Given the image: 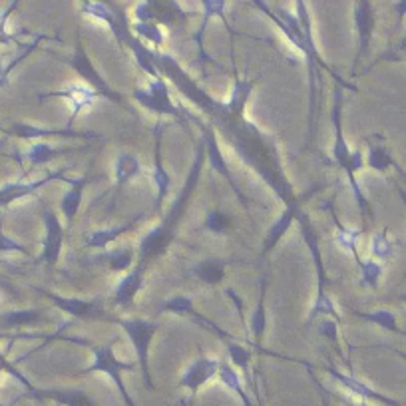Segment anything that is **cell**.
<instances>
[{
	"label": "cell",
	"instance_id": "obj_1",
	"mask_svg": "<svg viewBox=\"0 0 406 406\" xmlns=\"http://www.w3.org/2000/svg\"><path fill=\"white\" fill-rule=\"evenodd\" d=\"M203 152H205V147L201 145L199 150H197V157H196V164H194V168L189 171V177H187V182H185L184 191H182V196L177 197V201H175V205L171 208L170 215L164 219V223L154 229L150 235H145V239L140 243V265H145L147 267V263L152 261L154 257L157 255H161L166 247L170 245V241L173 239V229H175V225H177V219H180V215L184 213L185 210V203H187V199L189 196L194 194V187H196L197 180H199V171H201V164H203Z\"/></svg>",
	"mask_w": 406,
	"mask_h": 406
},
{
	"label": "cell",
	"instance_id": "obj_2",
	"mask_svg": "<svg viewBox=\"0 0 406 406\" xmlns=\"http://www.w3.org/2000/svg\"><path fill=\"white\" fill-rule=\"evenodd\" d=\"M116 321L119 327L124 328L128 333V337L133 342V349L138 353V363L142 367V375H144L145 386L152 391L154 384H152V379H150V370H147V365H150V342L154 339V335L157 333L156 323H150L145 319H112Z\"/></svg>",
	"mask_w": 406,
	"mask_h": 406
},
{
	"label": "cell",
	"instance_id": "obj_3",
	"mask_svg": "<svg viewBox=\"0 0 406 406\" xmlns=\"http://www.w3.org/2000/svg\"><path fill=\"white\" fill-rule=\"evenodd\" d=\"M92 353H94L92 367H88L84 372H104V375H108L110 379L114 380V384L118 386L119 394H122V398L126 400V405L136 406L133 405V400L130 398V393H128L124 380H122V372H124V370H126V372H128V370H133V365H131V363H122V361H118L116 354H114L112 345L94 347Z\"/></svg>",
	"mask_w": 406,
	"mask_h": 406
},
{
	"label": "cell",
	"instance_id": "obj_4",
	"mask_svg": "<svg viewBox=\"0 0 406 406\" xmlns=\"http://www.w3.org/2000/svg\"><path fill=\"white\" fill-rule=\"evenodd\" d=\"M133 98L144 108H147L150 112H154V114H170V116H175V118L182 116L180 110L171 102L170 90H168V84L164 82V78L154 80L147 90H136Z\"/></svg>",
	"mask_w": 406,
	"mask_h": 406
},
{
	"label": "cell",
	"instance_id": "obj_5",
	"mask_svg": "<svg viewBox=\"0 0 406 406\" xmlns=\"http://www.w3.org/2000/svg\"><path fill=\"white\" fill-rule=\"evenodd\" d=\"M219 365L222 363L215 358H199L185 370L184 377L180 380V386H184L189 393L196 394L205 382H210L219 372Z\"/></svg>",
	"mask_w": 406,
	"mask_h": 406
},
{
	"label": "cell",
	"instance_id": "obj_6",
	"mask_svg": "<svg viewBox=\"0 0 406 406\" xmlns=\"http://www.w3.org/2000/svg\"><path fill=\"white\" fill-rule=\"evenodd\" d=\"M354 22H356V30H358V56H356V62H358V60L367 54L368 42H370L372 28H375V13H372L370 2L363 0V2L356 4Z\"/></svg>",
	"mask_w": 406,
	"mask_h": 406
},
{
	"label": "cell",
	"instance_id": "obj_7",
	"mask_svg": "<svg viewBox=\"0 0 406 406\" xmlns=\"http://www.w3.org/2000/svg\"><path fill=\"white\" fill-rule=\"evenodd\" d=\"M203 145H205V152H208V159L211 161V166H213V170L219 171L223 177L229 182V185L233 187L237 191V196L241 197L243 201H245V197L241 196V191H239V187L233 182V177H231V171L227 168V164H225V157H223L222 150H219V145H217V138H215V131L211 126H203Z\"/></svg>",
	"mask_w": 406,
	"mask_h": 406
},
{
	"label": "cell",
	"instance_id": "obj_8",
	"mask_svg": "<svg viewBox=\"0 0 406 406\" xmlns=\"http://www.w3.org/2000/svg\"><path fill=\"white\" fill-rule=\"evenodd\" d=\"M72 66H74V70H78L80 76H84V80L92 86L96 92H102L106 98L118 100V96L108 88L106 80H102V76L96 72V68H94V64L90 62L88 54L82 50V46H78V50H76V58L72 60Z\"/></svg>",
	"mask_w": 406,
	"mask_h": 406
},
{
	"label": "cell",
	"instance_id": "obj_9",
	"mask_svg": "<svg viewBox=\"0 0 406 406\" xmlns=\"http://www.w3.org/2000/svg\"><path fill=\"white\" fill-rule=\"evenodd\" d=\"M341 104H342L341 86H337V90H335V108H333V124H335L337 138H335V145H333V157H335L337 166H341L342 170H347V166H349V161H351L353 154L349 152V145L345 144V138H342Z\"/></svg>",
	"mask_w": 406,
	"mask_h": 406
},
{
	"label": "cell",
	"instance_id": "obj_10",
	"mask_svg": "<svg viewBox=\"0 0 406 406\" xmlns=\"http://www.w3.org/2000/svg\"><path fill=\"white\" fill-rule=\"evenodd\" d=\"M161 133H164V124H159L156 130V161H154V182L157 187V197H156V208L157 211H161V205L168 197L170 191L171 177L170 173L164 168V159H161Z\"/></svg>",
	"mask_w": 406,
	"mask_h": 406
},
{
	"label": "cell",
	"instance_id": "obj_11",
	"mask_svg": "<svg viewBox=\"0 0 406 406\" xmlns=\"http://www.w3.org/2000/svg\"><path fill=\"white\" fill-rule=\"evenodd\" d=\"M328 375H331L333 379L339 380L345 389H349V393L361 396L363 400H377V403H382V405H386V406H400L396 400H393V398H386L384 394L372 391V389L367 386L365 382H361V380L354 379V377H351V375H342V372H339V370H328Z\"/></svg>",
	"mask_w": 406,
	"mask_h": 406
},
{
	"label": "cell",
	"instance_id": "obj_12",
	"mask_svg": "<svg viewBox=\"0 0 406 406\" xmlns=\"http://www.w3.org/2000/svg\"><path fill=\"white\" fill-rule=\"evenodd\" d=\"M60 96H64L66 100L72 104V119H74L82 110L94 106L96 98L100 94L96 92L92 86H88V84H70V86H66L64 90L60 92Z\"/></svg>",
	"mask_w": 406,
	"mask_h": 406
},
{
	"label": "cell",
	"instance_id": "obj_13",
	"mask_svg": "<svg viewBox=\"0 0 406 406\" xmlns=\"http://www.w3.org/2000/svg\"><path fill=\"white\" fill-rule=\"evenodd\" d=\"M144 273L145 265H138L130 275H126L119 281L118 289H116V295H114V301L118 305H130L133 301V297L138 295V291L144 285Z\"/></svg>",
	"mask_w": 406,
	"mask_h": 406
},
{
	"label": "cell",
	"instance_id": "obj_14",
	"mask_svg": "<svg viewBox=\"0 0 406 406\" xmlns=\"http://www.w3.org/2000/svg\"><path fill=\"white\" fill-rule=\"evenodd\" d=\"M159 311H173V313H184V314H191L194 319H196L199 325H208L213 331H217L219 333V337H229L225 331L217 327V325H213L211 321H205L201 314H197L194 311V305H191V299H187V297H173V299H168V301H164L159 305Z\"/></svg>",
	"mask_w": 406,
	"mask_h": 406
},
{
	"label": "cell",
	"instance_id": "obj_15",
	"mask_svg": "<svg viewBox=\"0 0 406 406\" xmlns=\"http://www.w3.org/2000/svg\"><path fill=\"white\" fill-rule=\"evenodd\" d=\"M299 217V211H297V205H293V203H289L287 211L277 219V223L269 229V233H267V239H265V247H263V253H267L269 249H273L277 243H279V239L285 235L289 231V227H291V223L295 222Z\"/></svg>",
	"mask_w": 406,
	"mask_h": 406
},
{
	"label": "cell",
	"instance_id": "obj_16",
	"mask_svg": "<svg viewBox=\"0 0 406 406\" xmlns=\"http://www.w3.org/2000/svg\"><path fill=\"white\" fill-rule=\"evenodd\" d=\"M142 219V215H136L131 222H128L126 225H122V227H114V229H102V231H94L90 235L86 237L88 241V245L90 247H96V249H104L106 245H110L112 241H116L119 235H124V233H128L130 229L136 227V223Z\"/></svg>",
	"mask_w": 406,
	"mask_h": 406
},
{
	"label": "cell",
	"instance_id": "obj_17",
	"mask_svg": "<svg viewBox=\"0 0 406 406\" xmlns=\"http://www.w3.org/2000/svg\"><path fill=\"white\" fill-rule=\"evenodd\" d=\"M54 301L58 303V307H62L74 317H86V319H96V317H104V311L100 307V303L94 301H78V299H60L54 297Z\"/></svg>",
	"mask_w": 406,
	"mask_h": 406
},
{
	"label": "cell",
	"instance_id": "obj_18",
	"mask_svg": "<svg viewBox=\"0 0 406 406\" xmlns=\"http://www.w3.org/2000/svg\"><path fill=\"white\" fill-rule=\"evenodd\" d=\"M142 173V164L140 159L131 154H122L116 159V182H118V189L128 184L130 180L138 177Z\"/></svg>",
	"mask_w": 406,
	"mask_h": 406
},
{
	"label": "cell",
	"instance_id": "obj_19",
	"mask_svg": "<svg viewBox=\"0 0 406 406\" xmlns=\"http://www.w3.org/2000/svg\"><path fill=\"white\" fill-rule=\"evenodd\" d=\"M62 239H64V229L58 223L54 215H48V239H46V249H44V259L56 261L60 249H62Z\"/></svg>",
	"mask_w": 406,
	"mask_h": 406
},
{
	"label": "cell",
	"instance_id": "obj_20",
	"mask_svg": "<svg viewBox=\"0 0 406 406\" xmlns=\"http://www.w3.org/2000/svg\"><path fill=\"white\" fill-rule=\"evenodd\" d=\"M251 92H253V82H249V80H237L235 86H233L231 100H229V104L225 106L227 114L231 118H237V116L243 114V108H245V102H247Z\"/></svg>",
	"mask_w": 406,
	"mask_h": 406
},
{
	"label": "cell",
	"instance_id": "obj_21",
	"mask_svg": "<svg viewBox=\"0 0 406 406\" xmlns=\"http://www.w3.org/2000/svg\"><path fill=\"white\" fill-rule=\"evenodd\" d=\"M88 184V177H82V180H76L74 185H72V189L68 191V196L62 199V211L66 213V217H68V222H72L74 219V215L78 213L80 210V203H82V194H84V187Z\"/></svg>",
	"mask_w": 406,
	"mask_h": 406
},
{
	"label": "cell",
	"instance_id": "obj_22",
	"mask_svg": "<svg viewBox=\"0 0 406 406\" xmlns=\"http://www.w3.org/2000/svg\"><path fill=\"white\" fill-rule=\"evenodd\" d=\"M219 379H222V382L229 389V391H233L235 394H239V398H241V403L245 406H253L251 405L249 396H247V393L243 391V384H241V379L237 377V372L233 370V368L229 367V365H225V363H222L219 365Z\"/></svg>",
	"mask_w": 406,
	"mask_h": 406
},
{
	"label": "cell",
	"instance_id": "obj_23",
	"mask_svg": "<svg viewBox=\"0 0 406 406\" xmlns=\"http://www.w3.org/2000/svg\"><path fill=\"white\" fill-rule=\"evenodd\" d=\"M339 227V233H337V245L341 249L349 251L351 255L354 257V261L361 265V259H358V253H356V243H358V237H361V229H349V227H342L341 223H337Z\"/></svg>",
	"mask_w": 406,
	"mask_h": 406
},
{
	"label": "cell",
	"instance_id": "obj_24",
	"mask_svg": "<svg viewBox=\"0 0 406 406\" xmlns=\"http://www.w3.org/2000/svg\"><path fill=\"white\" fill-rule=\"evenodd\" d=\"M154 18L159 22H173L175 18H184V10L177 2H150Z\"/></svg>",
	"mask_w": 406,
	"mask_h": 406
},
{
	"label": "cell",
	"instance_id": "obj_25",
	"mask_svg": "<svg viewBox=\"0 0 406 406\" xmlns=\"http://www.w3.org/2000/svg\"><path fill=\"white\" fill-rule=\"evenodd\" d=\"M225 6H227V2H211V0H205L203 2V22H201V27H199V32H197V46H199V52H201V58H203V44H201V38H203V32H205V28L210 24L211 16L213 14H219L222 16L223 10H225Z\"/></svg>",
	"mask_w": 406,
	"mask_h": 406
},
{
	"label": "cell",
	"instance_id": "obj_26",
	"mask_svg": "<svg viewBox=\"0 0 406 406\" xmlns=\"http://www.w3.org/2000/svg\"><path fill=\"white\" fill-rule=\"evenodd\" d=\"M368 166L377 171H386L389 168H398V166H396V161L391 157V154H389L384 147H379V145H372V147H370V154H368Z\"/></svg>",
	"mask_w": 406,
	"mask_h": 406
},
{
	"label": "cell",
	"instance_id": "obj_27",
	"mask_svg": "<svg viewBox=\"0 0 406 406\" xmlns=\"http://www.w3.org/2000/svg\"><path fill=\"white\" fill-rule=\"evenodd\" d=\"M265 327H267V314H265V281L261 283V299L255 309V313L251 317V331L255 335L257 341H261L265 335Z\"/></svg>",
	"mask_w": 406,
	"mask_h": 406
},
{
	"label": "cell",
	"instance_id": "obj_28",
	"mask_svg": "<svg viewBox=\"0 0 406 406\" xmlns=\"http://www.w3.org/2000/svg\"><path fill=\"white\" fill-rule=\"evenodd\" d=\"M197 277L201 279V281H205V283H210V285H215V283H219L223 279V263L222 261H208V263H201L199 267H197Z\"/></svg>",
	"mask_w": 406,
	"mask_h": 406
},
{
	"label": "cell",
	"instance_id": "obj_29",
	"mask_svg": "<svg viewBox=\"0 0 406 406\" xmlns=\"http://www.w3.org/2000/svg\"><path fill=\"white\" fill-rule=\"evenodd\" d=\"M370 253H372V257L382 259V261H386V259H391V257H393L394 247H393V243H391V239L386 237V231L377 233V235L372 237V243H370Z\"/></svg>",
	"mask_w": 406,
	"mask_h": 406
},
{
	"label": "cell",
	"instance_id": "obj_30",
	"mask_svg": "<svg viewBox=\"0 0 406 406\" xmlns=\"http://www.w3.org/2000/svg\"><path fill=\"white\" fill-rule=\"evenodd\" d=\"M363 317L365 321H370L375 325H380L382 328H389L393 333H398V325H396V317L391 311H377V313H356Z\"/></svg>",
	"mask_w": 406,
	"mask_h": 406
},
{
	"label": "cell",
	"instance_id": "obj_31",
	"mask_svg": "<svg viewBox=\"0 0 406 406\" xmlns=\"http://www.w3.org/2000/svg\"><path fill=\"white\" fill-rule=\"evenodd\" d=\"M361 269H363V285H367L370 289H377L382 275V267L375 261H363L361 263Z\"/></svg>",
	"mask_w": 406,
	"mask_h": 406
},
{
	"label": "cell",
	"instance_id": "obj_32",
	"mask_svg": "<svg viewBox=\"0 0 406 406\" xmlns=\"http://www.w3.org/2000/svg\"><path fill=\"white\" fill-rule=\"evenodd\" d=\"M106 259H108L110 267H112L114 271H124V269H128L131 265V261H133V251L131 249L116 251V253H110Z\"/></svg>",
	"mask_w": 406,
	"mask_h": 406
},
{
	"label": "cell",
	"instance_id": "obj_33",
	"mask_svg": "<svg viewBox=\"0 0 406 406\" xmlns=\"http://www.w3.org/2000/svg\"><path fill=\"white\" fill-rule=\"evenodd\" d=\"M142 38H147L150 42H154L156 46H161L164 44V34L159 32V28L154 24V22H138L136 24V28H133Z\"/></svg>",
	"mask_w": 406,
	"mask_h": 406
},
{
	"label": "cell",
	"instance_id": "obj_34",
	"mask_svg": "<svg viewBox=\"0 0 406 406\" xmlns=\"http://www.w3.org/2000/svg\"><path fill=\"white\" fill-rule=\"evenodd\" d=\"M229 349V356H231V361L235 363L237 367L241 368V370H249V361H251V353L249 351H245V349H241L239 345H229L227 347Z\"/></svg>",
	"mask_w": 406,
	"mask_h": 406
},
{
	"label": "cell",
	"instance_id": "obj_35",
	"mask_svg": "<svg viewBox=\"0 0 406 406\" xmlns=\"http://www.w3.org/2000/svg\"><path fill=\"white\" fill-rule=\"evenodd\" d=\"M56 396L60 403H66L68 406H96L86 394L76 393V391L74 393H58Z\"/></svg>",
	"mask_w": 406,
	"mask_h": 406
},
{
	"label": "cell",
	"instance_id": "obj_36",
	"mask_svg": "<svg viewBox=\"0 0 406 406\" xmlns=\"http://www.w3.org/2000/svg\"><path fill=\"white\" fill-rule=\"evenodd\" d=\"M205 225L210 227L211 231H225L229 227V217H225L222 211H211Z\"/></svg>",
	"mask_w": 406,
	"mask_h": 406
},
{
	"label": "cell",
	"instance_id": "obj_37",
	"mask_svg": "<svg viewBox=\"0 0 406 406\" xmlns=\"http://www.w3.org/2000/svg\"><path fill=\"white\" fill-rule=\"evenodd\" d=\"M136 18H138V22H154L156 18H154V10H152V4L150 2H142V4H138L136 6Z\"/></svg>",
	"mask_w": 406,
	"mask_h": 406
},
{
	"label": "cell",
	"instance_id": "obj_38",
	"mask_svg": "<svg viewBox=\"0 0 406 406\" xmlns=\"http://www.w3.org/2000/svg\"><path fill=\"white\" fill-rule=\"evenodd\" d=\"M321 333L331 339V341H337V321L335 319H327V321H323L321 323Z\"/></svg>",
	"mask_w": 406,
	"mask_h": 406
},
{
	"label": "cell",
	"instance_id": "obj_39",
	"mask_svg": "<svg viewBox=\"0 0 406 406\" xmlns=\"http://www.w3.org/2000/svg\"><path fill=\"white\" fill-rule=\"evenodd\" d=\"M56 154H60V152H56V150H50V147H44V145H38L36 150H34V157L38 159V161H46V159H50Z\"/></svg>",
	"mask_w": 406,
	"mask_h": 406
},
{
	"label": "cell",
	"instance_id": "obj_40",
	"mask_svg": "<svg viewBox=\"0 0 406 406\" xmlns=\"http://www.w3.org/2000/svg\"><path fill=\"white\" fill-rule=\"evenodd\" d=\"M394 10L398 13V22H400V20L405 18V14H406V0H405V2H396V4H394Z\"/></svg>",
	"mask_w": 406,
	"mask_h": 406
},
{
	"label": "cell",
	"instance_id": "obj_41",
	"mask_svg": "<svg viewBox=\"0 0 406 406\" xmlns=\"http://www.w3.org/2000/svg\"><path fill=\"white\" fill-rule=\"evenodd\" d=\"M398 48H400L403 52H406V36H405V38H403V42H400V46H398Z\"/></svg>",
	"mask_w": 406,
	"mask_h": 406
},
{
	"label": "cell",
	"instance_id": "obj_42",
	"mask_svg": "<svg viewBox=\"0 0 406 406\" xmlns=\"http://www.w3.org/2000/svg\"><path fill=\"white\" fill-rule=\"evenodd\" d=\"M347 406H367V405H365V400H363L361 405H354V403H347Z\"/></svg>",
	"mask_w": 406,
	"mask_h": 406
},
{
	"label": "cell",
	"instance_id": "obj_43",
	"mask_svg": "<svg viewBox=\"0 0 406 406\" xmlns=\"http://www.w3.org/2000/svg\"><path fill=\"white\" fill-rule=\"evenodd\" d=\"M400 196H403V199H405V203H406V194L403 191V189H400Z\"/></svg>",
	"mask_w": 406,
	"mask_h": 406
}]
</instances>
